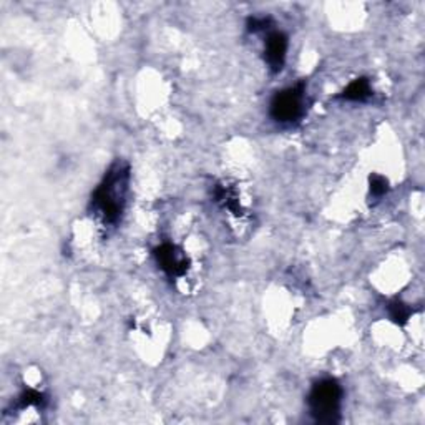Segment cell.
I'll list each match as a JSON object with an SVG mask.
<instances>
[{
	"instance_id": "obj_1",
	"label": "cell",
	"mask_w": 425,
	"mask_h": 425,
	"mask_svg": "<svg viewBox=\"0 0 425 425\" xmlns=\"http://www.w3.org/2000/svg\"><path fill=\"white\" fill-rule=\"evenodd\" d=\"M130 185V166L121 159H117L97 190L93 191L90 210L100 216L106 224H117L123 215L126 193Z\"/></svg>"
},
{
	"instance_id": "obj_2",
	"label": "cell",
	"mask_w": 425,
	"mask_h": 425,
	"mask_svg": "<svg viewBox=\"0 0 425 425\" xmlns=\"http://www.w3.org/2000/svg\"><path fill=\"white\" fill-rule=\"evenodd\" d=\"M342 387L336 379H321L309 392L308 406L317 424H337L341 419Z\"/></svg>"
},
{
	"instance_id": "obj_3",
	"label": "cell",
	"mask_w": 425,
	"mask_h": 425,
	"mask_svg": "<svg viewBox=\"0 0 425 425\" xmlns=\"http://www.w3.org/2000/svg\"><path fill=\"white\" fill-rule=\"evenodd\" d=\"M304 81L277 92L269 105V113H271L273 120L279 121V123H293V121L299 120L302 112H304Z\"/></svg>"
},
{
	"instance_id": "obj_4",
	"label": "cell",
	"mask_w": 425,
	"mask_h": 425,
	"mask_svg": "<svg viewBox=\"0 0 425 425\" xmlns=\"http://www.w3.org/2000/svg\"><path fill=\"white\" fill-rule=\"evenodd\" d=\"M153 257L163 273L170 277H181L190 269V259L177 244L163 243L153 249Z\"/></svg>"
},
{
	"instance_id": "obj_5",
	"label": "cell",
	"mask_w": 425,
	"mask_h": 425,
	"mask_svg": "<svg viewBox=\"0 0 425 425\" xmlns=\"http://www.w3.org/2000/svg\"><path fill=\"white\" fill-rule=\"evenodd\" d=\"M289 40L284 32H269L264 42V62L273 73L283 70Z\"/></svg>"
},
{
	"instance_id": "obj_6",
	"label": "cell",
	"mask_w": 425,
	"mask_h": 425,
	"mask_svg": "<svg viewBox=\"0 0 425 425\" xmlns=\"http://www.w3.org/2000/svg\"><path fill=\"white\" fill-rule=\"evenodd\" d=\"M372 97V87L370 81L366 77H361V79H355L350 81L347 87L342 90L339 98L346 101H367Z\"/></svg>"
},
{
	"instance_id": "obj_7",
	"label": "cell",
	"mask_w": 425,
	"mask_h": 425,
	"mask_svg": "<svg viewBox=\"0 0 425 425\" xmlns=\"http://www.w3.org/2000/svg\"><path fill=\"white\" fill-rule=\"evenodd\" d=\"M414 310L411 309V306L402 302L400 299H392L387 304V314H389L391 321L395 322L397 326H406L411 319Z\"/></svg>"
},
{
	"instance_id": "obj_8",
	"label": "cell",
	"mask_w": 425,
	"mask_h": 425,
	"mask_svg": "<svg viewBox=\"0 0 425 425\" xmlns=\"http://www.w3.org/2000/svg\"><path fill=\"white\" fill-rule=\"evenodd\" d=\"M215 201L223 204L226 210L233 211L235 215H239L241 208H239L238 198H236V195L233 193L231 190H228L226 186L216 185V188H215Z\"/></svg>"
},
{
	"instance_id": "obj_9",
	"label": "cell",
	"mask_w": 425,
	"mask_h": 425,
	"mask_svg": "<svg viewBox=\"0 0 425 425\" xmlns=\"http://www.w3.org/2000/svg\"><path fill=\"white\" fill-rule=\"evenodd\" d=\"M45 402H47V399H45V395L42 392L35 391V389H27L22 392V395L19 397V406L22 408L26 407H43Z\"/></svg>"
},
{
	"instance_id": "obj_10",
	"label": "cell",
	"mask_w": 425,
	"mask_h": 425,
	"mask_svg": "<svg viewBox=\"0 0 425 425\" xmlns=\"http://www.w3.org/2000/svg\"><path fill=\"white\" fill-rule=\"evenodd\" d=\"M369 190L374 198H381L389 191V181L381 175H372L369 178Z\"/></svg>"
},
{
	"instance_id": "obj_11",
	"label": "cell",
	"mask_w": 425,
	"mask_h": 425,
	"mask_svg": "<svg viewBox=\"0 0 425 425\" xmlns=\"http://www.w3.org/2000/svg\"><path fill=\"white\" fill-rule=\"evenodd\" d=\"M273 23V20L269 17H251L248 19V30L256 34L259 30H269V26Z\"/></svg>"
}]
</instances>
